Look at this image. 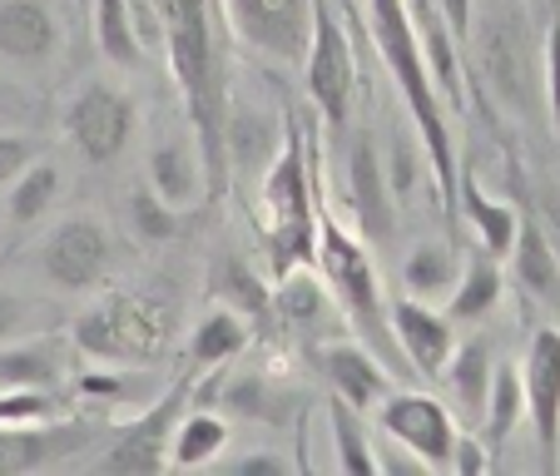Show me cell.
<instances>
[{"label":"cell","mask_w":560,"mask_h":476,"mask_svg":"<svg viewBox=\"0 0 560 476\" xmlns=\"http://www.w3.org/2000/svg\"><path fill=\"white\" fill-rule=\"evenodd\" d=\"M164 21V55H170L174 85H179L189 135L203 164V194L223 199L229 189V154H223V119H229V85L213 40L209 0H154Z\"/></svg>","instance_id":"obj_1"},{"label":"cell","mask_w":560,"mask_h":476,"mask_svg":"<svg viewBox=\"0 0 560 476\" xmlns=\"http://www.w3.org/2000/svg\"><path fill=\"white\" fill-rule=\"evenodd\" d=\"M372 11V40H377L382 65L392 70V85L402 95L407 115L417 125V139H422V154L432 164L436 184H442V199L456 204V184H462V170H456V149H452V129H446V100L436 90L432 70H427L422 40H417V25L407 0H368Z\"/></svg>","instance_id":"obj_2"},{"label":"cell","mask_w":560,"mask_h":476,"mask_svg":"<svg viewBox=\"0 0 560 476\" xmlns=\"http://www.w3.org/2000/svg\"><path fill=\"white\" fill-rule=\"evenodd\" d=\"M258 209H264V258L268 278H288L293 268H307L317 254V189L313 159L303 149L298 125H288V139L268 159L264 184H258Z\"/></svg>","instance_id":"obj_3"},{"label":"cell","mask_w":560,"mask_h":476,"mask_svg":"<svg viewBox=\"0 0 560 476\" xmlns=\"http://www.w3.org/2000/svg\"><path fill=\"white\" fill-rule=\"evenodd\" d=\"M313 264H317V274H323V288L332 293V303L342 307V317L358 328V343H368L387 368H407L402 348L392 338V317H387V303H382V283L368 258V244H362L352 229H342L328 209H317Z\"/></svg>","instance_id":"obj_4"},{"label":"cell","mask_w":560,"mask_h":476,"mask_svg":"<svg viewBox=\"0 0 560 476\" xmlns=\"http://www.w3.org/2000/svg\"><path fill=\"white\" fill-rule=\"evenodd\" d=\"M74 343L105 362H154L170 343V307L139 293H109L74 317Z\"/></svg>","instance_id":"obj_5"},{"label":"cell","mask_w":560,"mask_h":476,"mask_svg":"<svg viewBox=\"0 0 560 476\" xmlns=\"http://www.w3.org/2000/svg\"><path fill=\"white\" fill-rule=\"evenodd\" d=\"M303 85L307 100L317 105L323 125L332 135H348V115H352V95H358V70H352V40L342 31L338 11L328 0L313 5V35H307V50H303Z\"/></svg>","instance_id":"obj_6"},{"label":"cell","mask_w":560,"mask_h":476,"mask_svg":"<svg viewBox=\"0 0 560 476\" xmlns=\"http://www.w3.org/2000/svg\"><path fill=\"white\" fill-rule=\"evenodd\" d=\"M35 268L50 288L60 293H90L109 278L115 268V233L95 219V213H74V219L55 223L35 248Z\"/></svg>","instance_id":"obj_7"},{"label":"cell","mask_w":560,"mask_h":476,"mask_svg":"<svg viewBox=\"0 0 560 476\" xmlns=\"http://www.w3.org/2000/svg\"><path fill=\"white\" fill-rule=\"evenodd\" d=\"M189 392H194V368L184 372L159 403H149L139 417H129L90 466H95V472H125V476L129 472H139V476L164 472V466H170V432L184 417V407H189Z\"/></svg>","instance_id":"obj_8"},{"label":"cell","mask_w":560,"mask_h":476,"mask_svg":"<svg viewBox=\"0 0 560 476\" xmlns=\"http://www.w3.org/2000/svg\"><path fill=\"white\" fill-rule=\"evenodd\" d=\"M135 100L109 80H85L65 105V135L80 149L85 164H115L125 144L135 139Z\"/></svg>","instance_id":"obj_9"},{"label":"cell","mask_w":560,"mask_h":476,"mask_svg":"<svg viewBox=\"0 0 560 476\" xmlns=\"http://www.w3.org/2000/svg\"><path fill=\"white\" fill-rule=\"evenodd\" d=\"M317 0H223L233 35L273 65H298L313 35Z\"/></svg>","instance_id":"obj_10"},{"label":"cell","mask_w":560,"mask_h":476,"mask_svg":"<svg viewBox=\"0 0 560 476\" xmlns=\"http://www.w3.org/2000/svg\"><path fill=\"white\" fill-rule=\"evenodd\" d=\"M377 432H387L392 442L412 446L427 466H446L456 446V413L446 403H436L432 392H397L392 387L387 397L377 403Z\"/></svg>","instance_id":"obj_11"},{"label":"cell","mask_w":560,"mask_h":476,"mask_svg":"<svg viewBox=\"0 0 560 476\" xmlns=\"http://www.w3.org/2000/svg\"><path fill=\"white\" fill-rule=\"evenodd\" d=\"M95 422L85 417H45V422H0V476L45 472L85 452Z\"/></svg>","instance_id":"obj_12"},{"label":"cell","mask_w":560,"mask_h":476,"mask_svg":"<svg viewBox=\"0 0 560 476\" xmlns=\"http://www.w3.org/2000/svg\"><path fill=\"white\" fill-rule=\"evenodd\" d=\"M342 184H348L352 233H358L362 244H387L392 233H397V194H392L387 170H382V154L368 135H358L348 144Z\"/></svg>","instance_id":"obj_13"},{"label":"cell","mask_w":560,"mask_h":476,"mask_svg":"<svg viewBox=\"0 0 560 476\" xmlns=\"http://www.w3.org/2000/svg\"><path fill=\"white\" fill-rule=\"evenodd\" d=\"M521 392H526V417L536 427V446L546 466L560 462V328L530 333L526 362H521Z\"/></svg>","instance_id":"obj_14"},{"label":"cell","mask_w":560,"mask_h":476,"mask_svg":"<svg viewBox=\"0 0 560 476\" xmlns=\"http://www.w3.org/2000/svg\"><path fill=\"white\" fill-rule=\"evenodd\" d=\"M392 317V338H397V348H402L407 368L417 372V378H442L446 358H452L456 348V323L442 313V307H432L427 298H397V303L387 307Z\"/></svg>","instance_id":"obj_15"},{"label":"cell","mask_w":560,"mask_h":476,"mask_svg":"<svg viewBox=\"0 0 560 476\" xmlns=\"http://www.w3.org/2000/svg\"><path fill=\"white\" fill-rule=\"evenodd\" d=\"M317 368L328 378L332 397L362 407V413H377V403L392 392V368L368 348V343H317Z\"/></svg>","instance_id":"obj_16"},{"label":"cell","mask_w":560,"mask_h":476,"mask_svg":"<svg viewBox=\"0 0 560 476\" xmlns=\"http://www.w3.org/2000/svg\"><path fill=\"white\" fill-rule=\"evenodd\" d=\"M476 60L487 70L497 100L511 109H526V85H530V55H526V25L516 15H491L476 40Z\"/></svg>","instance_id":"obj_17"},{"label":"cell","mask_w":560,"mask_h":476,"mask_svg":"<svg viewBox=\"0 0 560 476\" xmlns=\"http://www.w3.org/2000/svg\"><path fill=\"white\" fill-rule=\"evenodd\" d=\"M60 50V21L50 0H0V65L35 70Z\"/></svg>","instance_id":"obj_18"},{"label":"cell","mask_w":560,"mask_h":476,"mask_svg":"<svg viewBox=\"0 0 560 476\" xmlns=\"http://www.w3.org/2000/svg\"><path fill=\"white\" fill-rule=\"evenodd\" d=\"M144 184L164 204H174V209H189V204H199L203 164H199V149H194V135L159 139V144L149 149V159H144Z\"/></svg>","instance_id":"obj_19"},{"label":"cell","mask_w":560,"mask_h":476,"mask_svg":"<svg viewBox=\"0 0 560 476\" xmlns=\"http://www.w3.org/2000/svg\"><path fill=\"white\" fill-rule=\"evenodd\" d=\"M491 372H497L491 343L487 338H466V343H456V348H452L442 378H436V382H446V392H452V407L466 417V422H476V427H481V413H487Z\"/></svg>","instance_id":"obj_20"},{"label":"cell","mask_w":560,"mask_h":476,"mask_svg":"<svg viewBox=\"0 0 560 476\" xmlns=\"http://www.w3.org/2000/svg\"><path fill=\"white\" fill-rule=\"evenodd\" d=\"M511 278L521 283V293L536 298L540 307H560V254L550 248V239L540 233L536 219H521L516 244H511Z\"/></svg>","instance_id":"obj_21"},{"label":"cell","mask_w":560,"mask_h":476,"mask_svg":"<svg viewBox=\"0 0 560 476\" xmlns=\"http://www.w3.org/2000/svg\"><path fill=\"white\" fill-rule=\"evenodd\" d=\"M283 144V129H278L273 115L264 109L244 105L233 109L229 105V119H223V154H229V174H254V170H268V159L278 154Z\"/></svg>","instance_id":"obj_22"},{"label":"cell","mask_w":560,"mask_h":476,"mask_svg":"<svg viewBox=\"0 0 560 476\" xmlns=\"http://www.w3.org/2000/svg\"><path fill=\"white\" fill-rule=\"evenodd\" d=\"M65 378V338H11L0 343V387H55Z\"/></svg>","instance_id":"obj_23"},{"label":"cell","mask_w":560,"mask_h":476,"mask_svg":"<svg viewBox=\"0 0 560 476\" xmlns=\"http://www.w3.org/2000/svg\"><path fill=\"white\" fill-rule=\"evenodd\" d=\"M501 293H506V274H501V258L491 254H471L456 274L452 293H446V317L452 323H481V317L497 313Z\"/></svg>","instance_id":"obj_24"},{"label":"cell","mask_w":560,"mask_h":476,"mask_svg":"<svg viewBox=\"0 0 560 476\" xmlns=\"http://www.w3.org/2000/svg\"><path fill=\"white\" fill-rule=\"evenodd\" d=\"M223 446H229V417L219 413H189L174 422L170 432V466L179 472H199V466H219Z\"/></svg>","instance_id":"obj_25"},{"label":"cell","mask_w":560,"mask_h":476,"mask_svg":"<svg viewBox=\"0 0 560 476\" xmlns=\"http://www.w3.org/2000/svg\"><path fill=\"white\" fill-rule=\"evenodd\" d=\"M213 293L223 298V307L244 317V323H273V293L268 283L244 264L238 254H223L213 264Z\"/></svg>","instance_id":"obj_26"},{"label":"cell","mask_w":560,"mask_h":476,"mask_svg":"<svg viewBox=\"0 0 560 476\" xmlns=\"http://www.w3.org/2000/svg\"><path fill=\"white\" fill-rule=\"evenodd\" d=\"M323 317H328V293H323V283H317L313 274L293 268L288 278H278V288H273V323L278 328L298 333V338H313Z\"/></svg>","instance_id":"obj_27"},{"label":"cell","mask_w":560,"mask_h":476,"mask_svg":"<svg viewBox=\"0 0 560 476\" xmlns=\"http://www.w3.org/2000/svg\"><path fill=\"white\" fill-rule=\"evenodd\" d=\"M60 199V170H55L50 159H31L11 184H5V219L15 229H31L50 213V204Z\"/></svg>","instance_id":"obj_28"},{"label":"cell","mask_w":560,"mask_h":476,"mask_svg":"<svg viewBox=\"0 0 560 476\" xmlns=\"http://www.w3.org/2000/svg\"><path fill=\"white\" fill-rule=\"evenodd\" d=\"M328 422H332V446H338V472L348 476H377V456H372V413L328 397Z\"/></svg>","instance_id":"obj_29"},{"label":"cell","mask_w":560,"mask_h":476,"mask_svg":"<svg viewBox=\"0 0 560 476\" xmlns=\"http://www.w3.org/2000/svg\"><path fill=\"white\" fill-rule=\"evenodd\" d=\"M248 348V323L233 307H213L209 317H199V328L189 338V368L194 372H209V368H223L229 358Z\"/></svg>","instance_id":"obj_30"},{"label":"cell","mask_w":560,"mask_h":476,"mask_svg":"<svg viewBox=\"0 0 560 476\" xmlns=\"http://www.w3.org/2000/svg\"><path fill=\"white\" fill-rule=\"evenodd\" d=\"M456 199H462L466 223L481 233V248H487L491 258H506L511 244H516L521 213L511 209V204H501V199H491V194H481L476 184H456Z\"/></svg>","instance_id":"obj_31"},{"label":"cell","mask_w":560,"mask_h":476,"mask_svg":"<svg viewBox=\"0 0 560 476\" xmlns=\"http://www.w3.org/2000/svg\"><path fill=\"white\" fill-rule=\"evenodd\" d=\"M456 274H462V264H456L452 244H442V239H427V244H417L412 254H407L402 264V288L412 298H427V303H436V298L452 293Z\"/></svg>","instance_id":"obj_32"},{"label":"cell","mask_w":560,"mask_h":476,"mask_svg":"<svg viewBox=\"0 0 560 476\" xmlns=\"http://www.w3.org/2000/svg\"><path fill=\"white\" fill-rule=\"evenodd\" d=\"M95 45L115 70H139L144 65V45L135 35L129 0H95Z\"/></svg>","instance_id":"obj_33"},{"label":"cell","mask_w":560,"mask_h":476,"mask_svg":"<svg viewBox=\"0 0 560 476\" xmlns=\"http://www.w3.org/2000/svg\"><path fill=\"white\" fill-rule=\"evenodd\" d=\"M521 413H526L521 368H511V362H497V372H491V392H487V413H481L487 446H506L511 432H516V422H521Z\"/></svg>","instance_id":"obj_34"},{"label":"cell","mask_w":560,"mask_h":476,"mask_svg":"<svg viewBox=\"0 0 560 476\" xmlns=\"http://www.w3.org/2000/svg\"><path fill=\"white\" fill-rule=\"evenodd\" d=\"M125 219H129V233H135L139 244H170L174 233H179V209L164 204L149 184H135L129 189V204H125Z\"/></svg>","instance_id":"obj_35"},{"label":"cell","mask_w":560,"mask_h":476,"mask_svg":"<svg viewBox=\"0 0 560 476\" xmlns=\"http://www.w3.org/2000/svg\"><path fill=\"white\" fill-rule=\"evenodd\" d=\"M223 403L244 417H268V422H283V397L268 387L264 378H238L223 387Z\"/></svg>","instance_id":"obj_36"},{"label":"cell","mask_w":560,"mask_h":476,"mask_svg":"<svg viewBox=\"0 0 560 476\" xmlns=\"http://www.w3.org/2000/svg\"><path fill=\"white\" fill-rule=\"evenodd\" d=\"M40 328V303H31L15 288H0V343L25 338V333Z\"/></svg>","instance_id":"obj_37"},{"label":"cell","mask_w":560,"mask_h":476,"mask_svg":"<svg viewBox=\"0 0 560 476\" xmlns=\"http://www.w3.org/2000/svg\"><path fill=\"white\" fill-rule=\"evenodd\" d=\"M372 456H377V476H422V472H432L412 446L392 442L387 432H372Z\"/></svg>","instance_id":"obj_38"},{"label":"cell","mask_w":560,"mask_h":476,"mask_svg":"<svg viewBox=\"0 0 560 476\" xmlns=\"http://www.w3.org/2000/svg\"><path fill=\"white\" fill-rule=\"evenodd\" d=\"M35 159V139L31 135H15V129H0V189L15 179Z\"/></svg>","instance_id":"obj_39"},{"label":"cell","mask_w":560,"mask_h":476,"mask_svg":"<svg viewBox=\"0 0 560 476\" xmlns=\"http://www.w3.org/2000/svg\"><path fill=\"white\" fill-rule=\"evenodd\" d=\"M540 85H546L550 119H556V129H560V11L546 31V70H540Z\"/></svg>","instance_id":"obj_40"},{"label":"cell","mask_w":560,"mask_h":476,"mask_svg":"<svg viewBox=\"0 0 560 476\" xmlns=\"http://www.w3.org/2000/svg\"><path fill=\"white\" fill-rule=\"evenodd\" d=\"M530 219L540 223V233L550 239V248L560 254V184L556 179H540L536 184V213Z\"/></svg>","instance_id":"obj_41"},{"label":"cell","mask_w":560,"mask_h":476,"mask_svg":"<svg viewBox=\"0 0 560 476\" xmlns=\"http://www.w3.org/2000/svg\"><path fill=\"white\" fill-rule=\"evenodd\" d=\"M382 170H387V184H392V194H397V204L417 189V159L407 154L402 144H392L387 154H382Z\"/></svg>","instance_id":"obj_42"},{"label":"cell","mask_w":560,"mask_h":476,"mask_svg":"<svg viewBox=\"0 0 560 476\" xmlns=\"http://www.w3.org/2000/svg\"><path fill=\"white\" fill-rule=\"evenodd\" d=\"M487 466H491V452L481 446V437L456 432V446H452V462H446V472H456V476H481Z\"/></svg>","instance_id":"obj_43"},{"label":"cell","mask_w":560,"mask_h":476,"mask_svg":"<svg viewBox=\"0 0 560 476\" xmlns=\"http://www.w3.org/2000/svg\"><path fill=\"white\" fill-rule=\"evenodd\" d=\"M229 472L233 476H288V456H278V452H248V456H233Z\"/></svg>","instance_id":"obj_44"},{"label":"cell","mask_w":560,"mask_h":476,"mask_svg":"<svg viewBox=\"0 0 560 476\" xmlns=\"http://www.w3.org/2000/svg\"><path fill=\"white\" fill-rule=\"evenodd\" d=\"M436 11L446 15V25H452L456 40H466L476 25V0H436Z\"/></svg>","instance_id":"obj_45"},{"label":"cell","mask_w":560,"mask_h":476,"mask_svg":"<svg viewBox=\"0 0 560 476\" xmlns=\"http://www.w3.org/2000/svg\"><path fill=\"white\" fill-rule=\"evenodd\" d=\"M5 100H11V90H5V85H0V105H5Z\"/></svg>","instance_id":"obj_46"}]
</instances>
